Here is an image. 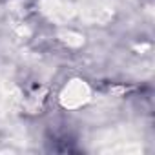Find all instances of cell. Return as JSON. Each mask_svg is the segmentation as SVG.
Wrapping results in <instances>:
<instances>
[{"mask_svg": "<svg viewBox=\"0 0 155 155\" xmlns=\"http://www.w3.org/2000/svg\"><path fill=\"white\" fill-rule=\"evenodd\" d=\"M113 17V8L108 0H82L77 2V18L86 24H106Z\"/></svg>", "mask_w": 155, "mask_h": 155, "instance_id": "7a4b0ae2", "label": "cell"}, {"mask_svg": "<svg viewBox=\"0 0 155 155\" xmlns=\"http://www.w3.org/2000/svg\"><path fill=\"white\" fill-rule=\"evenodd\" d=\"M90 97H91L90 86L84 81L75 79L64 86V90L60 93V104L68 110H77L82 104H86L90 101Z\"/></svg>", "mask_w": 155, "mask_h": 155, "instance_id": "277c9868", "label": "cell"}, {"mask_svg": "<svg viewBox=\"0 0 155 155\" xmlns=\"http://www.w3.org/2000/svg\"><path fill=\"white\" fill-rule=\"evenodd\" d=\"M40 9L57 24H66L77 18V2L73 0H40Z\"/></svg>", "mask_w": 155, "mask_h": 155, "instance_id": "3957f363", "label": "cell"}, {"mask_svg": "<svg viewBox=\"0 0 155 155\" xmlns=\"http://www.w3.org/2000/svg\"><path fill=\"white\" fill-rule=\"evenodd\" d=\"M60 38H62V42H66L68 46H73V48H79V46H82V42H84V37L79 35V33H75V31L60 33Z\"/></svg>", "mask_w": 155, "mask_h": 155, "instance_id": "8992f818", "label": "cell"}, {"mask_svg": "<svg viewBox=\"0 0 155 155\" xmlns=\"http://www.w3.org/2000/svg\"><path fill=\"white\" fill-rule=\"evenodd\" d=\"M97 146L95 150L102 153H122V155H131V153H140L142 151V142L140 137L135 130L128 126L113 128L99 135V140H95Z\"/></svg>", "mask_w": 155, "mask_h": 155, "instance_id": "6da1fadb", "label": "cell"}, {"mask_svg": "<svg viewBox=\"0 0 155 155\" xmlns=\"http://www.w3.org/2000/svg\"><path fill=\"white\" fill-rule=\"evenodd\" d=\"M22 104V95L18 88L6 77H0V115H11Z\"/></svg>", "mask_w": 155, "mask_h": 155, "instance_id": "5b68a950", "label": "cell"}]
</instances>
